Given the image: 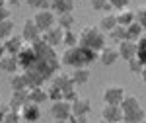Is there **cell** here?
I'll use <instances>...</instances> for the list:
<instances>
[{"label":"cell","mask_w":146,"mask_h":123,"mask_svg":"<svg viewBox=\"0 0 146 123\" xmlns=\"http://www.w3.org/2000/svg\"><path fill=\"white\" fill-rule=\"evenodd\" d=\"M117 25H119L117 14H113V12H105V14L100 18V23H98V27H100L101 31H105V33H109L113 27H117Z\"/></svg>","instance_id":"18"},{"label":"cell","mask_w":146,"mask_h":123,"mask_svg":"<svg viewBox=\"0 0 146 123\" xmlns=\"http://www.w3.org/2000/svg\"><path fill=\"white\" fill-rule=\"evenodd\" d=\"M125 96H127V92L123 86L111 84V86H105L103 94H101V100H103V104H109V106H121Z\"/></svg>","instance_id":"3"},{"label":"cell","mask_w":146,"mask_h":123,"mask_svg":"<svg viewBox=\"0 0 146 123\" xmlns=\"http://www.w3.org/2000/svg\"><path fill=\"white\" fill-rule=\"evenodd\" d=\"M8 84H10L12 92H18V90H29V86H27V78H25L23 72H14V74H10Z\"/></svg>","instance_id":"19"},{"label":"cell","mask_w":146,"mask_h":123,"mask_svg":"<svg viewBox=\"0 0 146 123\" xmlns=\"http://www.w3.org/2000/svg\"><path fill=\"white\" fill-rule=\"evenodd\" d=\"M101 119H105L107 123H121V121H123V110H121V106H109V104H103Z\"/></svg>","instance_id":"10"},{"label":"cell","mask_w":146,"mask_h":123,"mask_svg":"<svg viewBox=\"0 0 146 123\" xmlns=\"http://www.w3.org/2000/svg\"><path fill=\"white\" fill-rule=\"evenodd\" d=\"M129 63V70L133 72V74H140L142 72V68H144V63L138 59V57H133L131 61H127Z\"/></svg>","instance_id":"33"},{"label":"cell","mask_w":146,"mask_h":123,"mask_svg":"<svg viewBox=\"0 0 146 123\" xmlns=\"http://www.w3.org/2000/svg\"><path fill=\"white\" fill-rule=\"evenodd\" d=\"M142 35H144V29H142V25L136 22V20L133 23L127 25V39H131V41H138Z\"/></svg>","instance_id":"25"},{"label":"cell","mask_w":146,"mask_h":123,"mask_svg":"<svg viewBox=\"0 0 146 123\" xmlns=\"http://www.w3.org/2000/svg\"><path fill=\"white\" fill-rule=\"evenodd\" d=\"M10 35H14V20L12 18H6L0 22V41L8 39Z\"/></svg>","instance_id":"27"},{"label":"cell","mask_w":146,"mask_h":123,"mask_svg":"<svg viewBox=\"0 0 146 123\" xmlns=\"http://www.w3.org/2000/svg\"><path fill=\"white\" fill-rule=\"evenodd\" d=\"M18 63H20V68H29V67H33V63H35V59H37V53H35V49H33V45L31 43H25L23 45V49L18 53Z\"/></svg>","instance_id":"8"},{"label":"cell","mask_w":146,"mask_h":123,"mask_svg":"<svg viewBox=\"0 0 146 123\" xmlns=\"http://www.w3.org/2000/svg\"><path fill=\"white\" fill-rule=\"evenodd\" d=\"M72 106V115H90L92 112V104L88 98H76V100L70 104Z\"/></svg>","instance_id":"17"},{"label":"cell","mask_w":146,"mask_h":123,"mask_svg":"<svg viewBox=\"0 0 146 123\" xmlns=\"http://www.w3.org/2000/svg\"><path fill=\"white\" fill-rule=\"evenodd\" d=\"M80 43V37L74 29H64V35H62V45L66 47H76Z\"/></svg>","instance_id":"29"},{"label":"cell","mask_w":146,"mask_h":123,"mask_svg":"<svg viewBox=\"0 0 146 123\" xmlns=\"http://www.w3.org/2000/svg\"><path fill=\"white\" fill-rule=\"evenodd\" d=\"M121 123H129V121H121Z\"/></svg>","instance_id":"50"},{"label":"cell","mask_w":146,"mask_h":123,"mask_svg":"<svg viewBox=\"0 0 146 123\" xmlns=\"http://www.w3.org/2000/svg\"><path fill=\"white\" fill-rule=\"evenodd\" d=\"M136 22L142 25V29L146 31V4L144 6H140L138 10H136Z\"/></svg>","instance_id":"38"},{"label":"cell","mask_w":146,"mask_h":123,"mask_svg":"<svg viewBox=\"0 0 146 123\" xmlns=\"http://www.w3.org/2000/svg\"><path fill=\"white\" fill-rule=\"evenodd\" d=\"M98 123H107V121H105V119H100V121H98Z\"/></svg>","instance_id":"48"},{"label":"cell","mask_w":146,"mask_h":123,"mask_svg":"<svg viewBox=\"0 0 146 123\" xmlns=\"http://www.w3.org/2000/svg\"><path fill=\"white\" fill-rule=\"evenodd\" d=\"M47 96H49V100L51 102H56V100H62V90L53 86V84H49L47 86Z\"/></svg>","instance_id":"36"},{"label":"cell","mask_w":146,"mask_h":123,"mask_svg":"<svg viewBox=\"0 0 146 123\" xmlns=\"http://www.w3.org/2000/svg\"><path fill=\"white\" fill-rule=\"evenodd\" d=\"M138 108H142V106H140V100H138L136 96H133V94H127V96L123 98V102H121V110H123V115H125V113L135 112V110H138Z\"/></svg>","instance_id":"23"},{"label":"cell","mask_w":146,"mask_h":123,"mask_svg":"<svg viewBox=\"0 0 146 123\" xmlns=\"http://www.w3.org/2000/svg\"><path fill=\"white\" fill-rule=\"evenodd\" d=\"M140 78H142V82L146 84V65H144V68H142V72H140Z\"/></svg>","instance_id":"45"},{"label":"cell","mask_w":146,"mask_h":123,"mask_svg":"<svg viewBox=\"0 0 146 123\" xmlns=\"http://www.w3.org/2000/svg\"><path fill=\"white\" fill-rule=\"evenodd\" d=\"M68 123H90V121H88V115H70Z\"/></svg>","instance_id":"40"},{"label":"cell","mask_w":146,"mask_h":123,"mask_svg":"<svg viewBox=\"0 0 146 123\" xmlns=\"http://www.w3.org/2000/svg\"><path fill=\"white\" fill-rule=\"evenodd\" d=\"M2 123H23L22 121V115H20V112H16V110H6V115H4V121Z\"/></svg>","instance_id":"35"},{"label":"cell","mask_w":146,"mask_h":123,"mask_svg":"<svg viewBox=\"0 0 146 123\" xmlns=\"http://www.w3.org/2000/svg\"><path fill=\"white\" fill-rule=\"evenodd\" d=\"M35 23L39 25V29H41V33L47 31V29H51L53 25H56V14L51 8L49 10H37L33 16Z\"/></svg>","instance_id":"6"},{"label":"cell","mask_w":146,"mask_h":123,"mask_svg":"<svg viewBox=\"0 0 146 123\" xmlns=\"http://www.w3.org/2000/svg\"><path fill=\"white\" fill-rule=\"evenodd\" d=\"M136 57L146 65V31H144V35L136 41Z\"/></svg>","instance_id":"32"},{"label":"cell","mask_w":146,"mask_h":123,"mask_svg":"<svg viewBox=\"0 0 146 123\" xmlns=\"http://www.w3.org/2000/svg\"><path fill=\"white\" fill-rule=\"evenodd\" d=\"M90 6L94 12H111V4L109 0H90Z\"/></svg>","instance_id":"31"},{"label":"cell","mask_w":146,"mask_h":123,"mask_svg":"<svg viewBox=\"0 0 146 123\" xmlns=\"http://www.w3.org/2000/svg\"><path fill=\"white\" fill-rule=\"evenodd\" d=\"M20 115H22L23 123H35L41 119V106L39 104H33V102H27L20 110Z\"/></svg>","instance_id":"7"},{"label":"cell","mask_w":146,"mask_h":123,"mask_svg":"<svg viewBox=\"0 0 146 123\" xmlns=\"http://www.w3.org/2000/svg\"><path fill=\"white\" fill-rule=\"evenodd\" d=\"M62 35H64V29H60L58 25H53L51 29L43 31L41 39H43L47 45H51V47H55V49H56L58 45L62 43Z\"/></svg>","instance_id":"11"},{"label":"cell","mask_w":146,"mask_h":123,"mask_svg":"<svg viewBox=\"0 0 146 123\" xmlns=\"http://www.w3.org/2000/svg\"><path fill=\"white\" fill-rule=\"evenodd\" d=\"M140 123H146V117H144V119H142V121H140Z\"/></svg>","instance_id":"49"},{"label":"cell","mask_w":146,"mask_h":123,"mask_svg":"<svg viewBox=\"0 0 146 123\" xmlns=\"http://www.w3.org/2000/svg\"><path fill=\"white\" fill-rule=\"evenodd\" d=\"M136 20V12L129 10V8H123V10L117 12V22H119V25H129V23H133Z\"/></svg>","instance_id":"26"},{"label":"cell","mask_w":146,"mask_h":123,"mask_svg":"<svg viewBox=\"0 0 146 123\" xmlns=\"http://www.w3.org/2000/svg\"><path fill=\"white\" fill-rule=\"evenodd\" d=\"M4 115H6V108H2V106H0V123L4 121Z\"/></svg>","instance_id":"44"},{"label":"cell","mask_w":146,"mask_h":123,"mask_svg":"<svg viewBox=\"0 0 146 123\" xmlns=\"http://www.w3.org/2000/svg\"><path fill=\"white\" fill-rule=\"evenodd\" d=\"M117 51H119V59H123V61H131L133 57H136V41L123 39V41L117 43Z\"/></svg>","instance_id":"12"},{"label":"cell","mask_w":146,"mask_h":123,"mask_svg":"<svg viewBox=\"0 0 146 123\" xmlns=\"http://www.w3.org/2000/svg\"><path fill=\"white\" fill-rule=\"evenodd\" d=\"M25 0H6V4L8 6H20V4H23Z\"/></svg>","instance_id":"42"},{"label":"cell","mask_w":146,"mask_h":123,"mask_svg":"<svg viewBox=\"0 0 146 123\" xmlns=\"http://www.w3.org/2000/svg\"><path fill=\"white\" fill-rule=\"evenodd\" d=\"M49 113H51V117H53V119L68 121V117L72 115V106H70V102H66V100H56V102L51 104Z\"/></svg>","instance_id":"5"},{"label":"cell","mask_w":146,"mask_h":123,"mask_svg":"<svg viewBox=\"0 0 146 123\" xmlns=\"http://www.w3.org/2000/svg\"><path fill=\"white\" fill-rule=\"evenodd\" d=\"M107 37H109V39H113L115 43H119V41L127 39V27H125V25H117V27H113L111 31L107 33Z\"/></svg>","instance_id":"30"},{"label":"cell","mask_w":146,"mask_h":123,"mask_svg":"<svg viewBox=\"0 0 146 123\" xmlns=\"http://www.w3.org/2000/svg\"><path fill=\"white\" fill-rule=\"evenodd\" d=\"M6 55V47H4V41H0V59Z\"/></svg>","instance_id":"43"},{"label":"cell","mask_w":146,"mask_h":123,"mask_svg":"<svg viewBox=\"0 0 146 123\" xmlns=\"http://www.w3.org/2000/svg\"><path fill=\"white\" fill-rule=\"evenodd\" d=\"M6 18H10V10H8V6H0V22L6 20Z\"/></svg>","instance_id":"41"},{"label":"cell","mask_w":146,"mask_h":123,"mask_svg":"<svg viewBox=\"0 0 146 123\" xmlns=\"http://www.w3.org/2000/svg\"><path fill=\"white\" fill-rule=\"evenodd\" d=\"M25 2L33 10H49L51 8V0H25Z\"/></svg>","instance_id":"34"},{"label":"cell","mask_w":146,"mask_h":123,"mask_svg":"<svg viewBox=\"0 0 146 123\" xmlns=\"http://www.w3.org/2000/svg\"><path fill=\"white\" fill-rule=\"evenodd\" d=\"M0 6H8V4H6V0H0Z\"/></svg>","instance_id":"46"},{"label":"cell","mask_w":146,"mask_h":123,"mask_svg":"<svg viewBox=\"0 0 146 123\" xmlns=\"http://www.w3.org/2000/svg\"><path fill=\"white\" fill-rule=\"evenodd\" d=\"M27 102H29V94H27V90H18V92H12L10 102H8V108H10V110H16V112H20Z\"/></svg>","instance_id":"13"},{"label":"cell","mask_w":146,"mask_h":123,"mask_svg":"<svg viewBox=\"0 0 146 123\" xmlns=\"http://www.w3.org/2000/svg\"><path fill=\"white\" fill-rule=\"evenodd\" d=\"M76 98H80V96H78V92H76V88H74V86L62 90V100H66V102H70V104H72Z\"/></svg>","instance_id":"37"},{"label":"cell","mask_w":146,"mask_h":123,"mask_svg":"<svg viewBox=\"0 0 146 123\" xmlns=\"http://www.w3.org/2000/svg\"><path fill=\"white\" fill-rule=\"evenodd\" d=\"M146 117V112L144 108H138V110H135V112L131 113H125L123 115V121H129V123H140L142 119Z\"/></svg>","instance_id":"28"},{"label":"cell","mask_w":146,"mask_h":123,"mask_svg":"<svg viewBox=\"0 0 146 123\" xmlns=\"http://www.w3.org/2000/svg\"><path fill=\"white\" fill-rule=\"evenodd\" d=\"M90 68L88 67H78V68H72V72H70V78L74 82V86H84V84H88L90 82Z\"/></svg>","instance_id":"14"},{"label":"cell","mask_w":146,"mask_h":123,"mask_svg":"<svg viewBox=\"0 0 146 123\" xmlns=\"http://www.w3.org/2000/svg\"><path fill=\"white\" fill-rule=\"evenodd\" d=\"M51 10L58 14H66V12H74V0H51Z\"/></svg>","instance_id":"21"},{"label":"cell","mask_w":146,"mask_h":123,"mask_svg":"<svg viewBox=\"0 0 146 123\" xmlns=\"http://www.w3.org/2000/svg\"><path fill=\"white\" fill-rule=\"evenodd\" d=\"M51 84L56 86V88H60V90H66L70 86H74V82L70 78V72H55L53 78H51Z\"/></svg>","instance_id":"20"},{"label":"cell","mask_w":146,"mask_h":123,"mask_svg":"<svg viewBox=\"0 0 146 123\" xmlns=\"http://www.w3.org/2000/svg\"><path fill=\"white\" fill-rule=\"evenodd\" d=\"M55 123H68V121H62V119H55Z\"/></svg>","instance_id":"47"},{"label":"cell","mask_w":146,"mask_h":123,"mask_svg":"<svg viewBox=\"0 0 146 123\" xmlns=\"http://www.w3.org/2000/svg\"><path fill=\"white\" fill-rule=\"evenodd\" d=\"M23 37V41L25 43H35V41H39L41 39V29H39V25L35 23L33 18H27L25 22H23L22 25V33H20Z\"/></svg>","instance_id":"4"},{"label":"cell","mask_w":146,"mask_h":123,"mask_svg":"<svg viewBox=\"0 0 146 123\" xmlns=\"http://www.w3.org/2000/svg\"><path fill=\"white\" fill-rule=\"evenodd\" d=\"M74 23H76L74 12H66V14H58L56 16V25L60 29H74Z\"/></svg>","instance_id":"22"},{"label":"cell","mask_w":146,"mask_h":123,"mask_svg":"<svg viewBox=\"0 0 146 123\" xmlns=\"http://www.w3.org/2000/svg\"><path fill=\"white\" fill-rule=\"evenodd\" d=\"M27 94H29V102H33V104H43V102L49 100V96H47V88L43 86H35V88H29L27 90Z\"/></svg>","instance_id":"24"},{"label":"cell","mask_w":146,"mask_h":123,"mask_svg":"<svg viewBox=\"0 0 146 123\" xmlns=\"http://www.w3.org/2000/svg\"><path fill=\"white\" fill-rule=\"evenodd\" d=\"M129 2L131 0H109V4H111V10H123V8H129Z\"/></svg>","instance_id":"39"},{"label":"cell","mask_w":146,"mask_h":123,"mask_svg":"<svg viewBox=\"0 0 146 123\" xmlns=\"http://www.w3.org/2000/svg\"><path fill=\"white\" fill-rule=\"evenodd\" d=\"M98 61H100L103 67H113V65L119 61V51H117V47L105 45L100 53H98Z\"/></svg>","instance_id":"9"},{"label":"cell","mask_w":146,"mask_h":123,"mask_svg":"<svg viewBox=\"0 0 146 123\" xmlns=\"http://www.w3.org/2000/svg\"><path fill=\"white\" fill-rule=\"evenodd\" d=\"M0 70H2V72H8V74L18 72V70H20L18 57H16V55H10V53H6V55L0 59Z\"/></svg>","instance_id":"15"},{"label":"cell","mask_w":146,"mask_h":123,"mask_svg":"<svg viewBox=\"0 0 146 123\" xmlns=\"http://www.w3.org/2000/svg\"><path fill=\"white\" fill-rule=\"evenodd\" d=\"M96 61H98V53L88 49V47H82L80 43L76 47H66V51L60 55V65L70 67V68L90 67Z\"/></svg>","instance_id":"1"},{"label":"cell","mask_w":146,"mask_h":123,"mask_svg":"<svg viewBox=\"0 0 146 123\" xmlns=\"http://www.w3.org/2000/svg\"><path fill=\"white\" fill-rule=\"evenodd\" d=\"M105 31H101L98 25H86V27H82V31L78 33L80 37V45L82 47H88L92 51H96V53H100L101 49L105 47Z\"/></svg>","instance_id":"2"},{"label":"cell","mask_w":146,"mask_h":123,"mask_svg":"<svg viewBox=\"0 0 146 123\" xmlns=\"http://www.w3.org/2000/svg\"><path fill=\"white\" fill-rule=\"evenodd\" d=\"M23 41L22 35H10L8 39H4V47H6V53H10V55H18L20 51L23 49Z\"/></svg>","instance_id":"16"}]
</instances>
